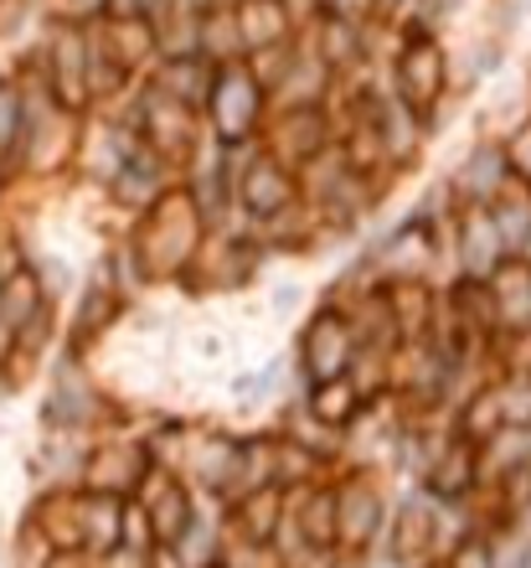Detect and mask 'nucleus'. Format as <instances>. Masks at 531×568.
I'll return each mask as SVG.
<instances>
[{"mask_svg":"<svg viewBox=\"0 0 531 568\" xmlns=\"http://www.w3.org/2000/svg\"><path fill=\"white\" fill-rule=\"evenodd\" d=\"M212 104H217V114L227 120V130H243L248 114L258 109V89L248 83V73H222V83L212 89Z\"/></svg>","mask_w":531,"mask_h":568,"instance_id":"obj_1","label":"nucleus"}]
</instances>
